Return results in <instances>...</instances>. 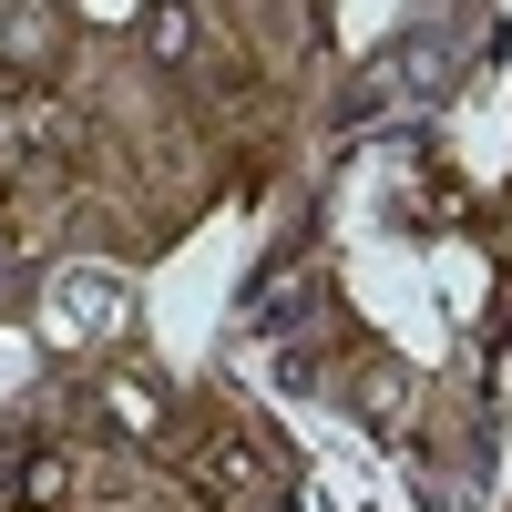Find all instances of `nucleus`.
Instances as JSON below:
<instances>
[{"instance_id":"nucleus-1","label":"nucleus","mask_w":512,"mask_h":512,"mask_svg":"<svg viewBox=\"0 0 512 512\" xmlns=\"http://www.w3.org/2000/svg\"><path fill=\"white\" fill-rule=\"evenodd\" d=\"M103 328H123V277L113 267L52 277V338H103Z\"/></svg>"},{"instance_id":"nucleus-2","label":"nucleus","mask_w":512,"mask_h":512,"mask_svg":"<svg viewBox=\"0 0 512 512\" xmlns=\"http://www.w3.org/2000/svg\"><path fill=\"white\" fill-rule=\"evenodd\" d=\"M103 410H113V431H123V441H164V400L134 390V379H103Z\"/></svg>"},{"instance_id":"nucleus-3","label":"nucleus","mask_w":512,"mask_h":512,"mask_svg":"<svg viewBox=\"0 0 512 512\" xmlns=\"http://www.w3.org/2000/svg\"><path fill=\"white\" fill-rule=\"evenodd\" d=\"M72 502V451H31L21 461V512H62Z\"/></svg>"},{"instance_id":"nucleus-4","label":"nucleus","mask_w":512,"mask_h":512,"mask_svg":"<svg viewBox=\"0 0 512 512\" xmlns=\"http://www.w3.org/2000/svg\"><path fill=\"white\" fill-rule=\"evenodd\" d=\"M144 52H154V62H185V52H195V11H154V21H144Z\"/></svg>"}]
</instances>
